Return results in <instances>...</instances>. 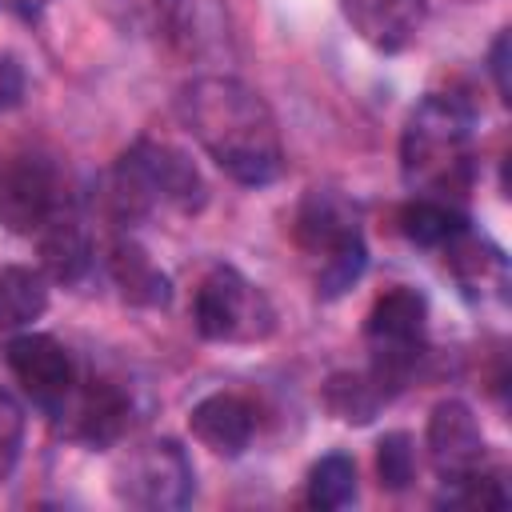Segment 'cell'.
I'll use <instances>...</instances> for the list:
<instances>
[{
    "mask_svg": "<svg viewBox=\"0 0 512 512\" xmlns=\"http://www.w3.org/2000/svg\"><path fill=\"white\" fill-rule=\"evenodd\" d=\"M176 116L208 160L236 184L260 188L280 180L284 144L272 108L236 76H196L176 96Z\"/></svg>",
    "mask_w": 512,
    "mask_h": 512,
    "instance_id": "1",
    "label": "cell"
},
{
    "mask_svg": "<svg viewBox=\"0 0 512 512\" xmlns=\"http://www.w3.org/2000/svg\"><path fill=\"white\" fill-rule=\"evenodd\" d=\"M400 176L412 196H432L460 204L476 176L472 112L456 96L428 92L404 124L400 136Z\"/></svg>",
    "mask_w": 512,
    "mask_h": 512,
    "instance_id": "2",
    "label": "cell"
},
{
    "mask_svg": "<svg viewBox=\"0 0 512 512\" xmlns=\"http://www.w3.org/2000/svg\"><path fill=\"white\" fill-rule=\"evenodd\" d=\"M100 196H104V208L120 224H132V220H144L160 208L180 212V216H196L208 200V184H204V176L188 152H180L168 140L140 136L112 164Z\"/></svg>",
    "mask_w": 512,
    "mask_h": 512,
    "instance_id": "3",
    "label": "cell"
},
{
    "mask_svg": "<svg viewBox=\"0 0 512 512\" xmlns=\"http://www.w3.org/2000/svg\"><path fill=\"white\" fill-rule=\"evenodd\" d=\"M424 332H428V300L416 288H388L376 296L364 320V344H368V372L376 384L396 396L408 376L416 372V360L424 356Z\"/></svg>",
    "mask_w": 512,
    "mask_h": 512,
    "instance_id": "4",
    "label": "cell"
},
{
    "mask_svg": "<svg viewBox=\"0 0 512 512\" xmlns=\"http://www.w3.org/2000/svg\"><path fill=\"white\" fill-rule=\"evenodd\" d=\"M192 324L216 344H256L276 328L268 296L228 264H212L192 300Z\"/></svg>",
    "mask_w": 512,
    "mask_h": 512,
    "instance_id": "5",
    "label": "cell"
},
{
    "mask_svg": "<svg viewBox=\"0 0 512 512\" xmlns=\"http://www.w3.org/2000/svg\"><path fill=\"white\" fill-rule=\"evenodd\" d=\"M112 492L120 504L128 508H144V512H176L192 500L196 492V472L188 452L160 436V440H144L136 448H128L116 468H112Z\"/></svg>",
    "mask_w": 512,
    "mask_h": 512,
    "instance_id": "6",
    "label": "cell"
},
{
    "mask_svg": "<svg viewBox=\"0 0 512 512\" xmlns=\"http://www.w3.org/2000/svg\"><path fill=\"white\" fill-rule=\"evenodd\" d=\"M64 208H72V200L48 156L12 152L0 160V224L12 236H36Z\"/></svg>",
    "mask_w": 512,
    "mask_h": 512,
    "instance_id": "7",
    "label": "cell"
},
{
    "mask_svg": "<svg viewBox=\"0 0 512 512\" xmlns=\"http://www.w3.org/2000/svg\"><path fill=\"white\" fill-rule=\"evenodd\" d=\"M4 360H8V372L16 376V384L24 388V396L56 420L76 392V364H72L68 348L48 332H20L8 340Z\"/></svg>",
    "mask_w": 512,
    "mask_h": 512,
    "instance_id": "8",
    "label": "cell"
},
{
    "mask_svg": "<svg viewBox=\"0 0 512 512\" xmlns=\"http://www.w3.org/2000/svg\"><path fill=\"white\" fill-rule=\"evenodd\" d=\"M424 444H428V460H432V468H436V476L444 484H456L464 476L484 472L488 440L480 432L476 412L464 400H440L428 412Z\"/></svg>",
    "mask_w": 512,
    "mask_h": 512,
    "instance_id": "9",
    "label": "cell"
},
{
    "mask_svg": "<svg viewBox=\"0 0 512 512\" xmlns=\"http://www.w3.org/2000/svg\"><path fill=\"white\" fill-rule=\"evenodd\" d=\"M292 240L316 264L364 244L356 204L348 196H340L336 188H308L304 200L296 204V216H292Z\"/></svg>",
    "mask_w": 512,
    "mask_h": 512,
    "instance_id": "10",
    "label": "cell"
},
{
    "mask_svg": "<svg viewBox=\"0 0 512 512\" xmlns=\"http://www.w3.org/2000/svg\"><path fill=\"white\" fill-rule=\"evenodd\" d=\"M352 32L376 52H404L428 16V0H340Z\"/></svg>",
    "mask_w": 512,
    "mask_h": 512,
    "instance_id": "11",
    "label": "cell"
},
{
    "mask_svg": "<svg viewBox=\"0 0 512 512\" xmlns=\"http://www.w3.org/2000/svg\"><path fill=\"white\" fill-rule=\"evenodd\" d=\"M188 428H192V436L208 452H216V456H240L252 444L256 416H252V408H248L244 396H236V392H212L200 404H192Z\"/></svg>",
    "mask_w": 512,
    "mask_h": 512,
    "instance_id": "12",
    "label": "cell"
},
{
    "mask_svg": "<svg viewBox=\"0 0 512 512\" xmlns=\"http://www.w3.org/2000/svg\"><path fill=\"white\" fill-rule=\"evenodd\" d=\"M36 252H40V272L56 284H80L92 268V240L72 208H64L36 232Z\"/></svg>",
    "mask_w": 512,
    "mask_h": 512,
    "instance_id": "13",
    "label": "cell"
},
{
    "mask_svg": "<svg viewBox=\"0 0 512 512\" xmlns=\"http://www.w3.org/2000/svg\"><path fill=\"white\" fill-rule=\"evenodd\" d=\"M108 276L120 288V296L136 308H168V300H172L168 272L132 236H120L108 248Z\"/></svg>",
    "mask_w": 512,
    "mask_h": 512,
    "instance_id": "14",
    "label": "cell"
},
{
    "mask_svg": "<svg viewBox=\"0 0 512 512\" xmlns=\"http://www.w3.org/2000/svg\"><path fill=\"white\" fill-rule=\"evenodd\" d=\"M72 424L68 432L92 448H104L112 444L120 432H124V416H128V400L116 392V388H88V392H72V400L64 404V412ZM56 416V420H60Z\"/></svg>",
    "mask_w": 512,
    "mask_h": 512,
    "instance_id": "15",
    "label": "cell"
},
{
    "mask_svg": "<svg viewBox=\"0 0 512 512\" xmlns=\"http://www.w3.org/2000/svg\"><path fill=\"white\" fill-rule=\"evenodd\" d=\"M48 312V276L32 264L0 268V332L32 328Z\"/></svg>",
    "mask_w": 512,
    "mask_h": 512,
    "instance_id": "16",
    "label": "cell"
},
{
    "mask_svg": "<svg viewBox=\"0 0 512 512\" xmlns=\"http://www.w3.org/2000/svg\"><path fill=\"white\" fill-rule=\"evenodd\" d=\"M396 220H400V232L416 248H448L468 228V216L456 204L432 200V196H412L408 204H400Z\"/></svg>",
    "mask_w": 512,
    "mask_h": 512,
    "instance_id": "17",
    "label": "cell"
},
{
    "mask_svg": "<svg viewBox=\"0 0 512 512\" xmlns=\"http://www.w3.org/2000/svg\"><path fill=\"white\" fill-rule=\"evenodd\" d=\"M392 396L376 384L372 372H336L324 384V404L344 424H368Z\"/></svg>",
    "mask_w": 512,
    "mask_h": 512,
    "instance_id": "18",
    "label": "cell"
},
{
    "mask_svg": "<svg viewBox=\"0 0 512 512\" xmlns=\"http://www.w3.org/2000/svg\"><path fill=\"white\" fill-rule=\"evenodd\" d=\"M356 500V460L344 452H328L308 468V504L320 512H336Z\"/></svg>",
    "mask_w": 512,
    "mask_h": 512,
    "instance_id": "19",
    "label": "cell"
},
{
    "mask_svg": "<svg viewBox=\"0 0 512 512\" xmlns=\"http://www.w3.org/2000/svg\"><path fill=\"white\" fill-rule=\"evenodd\" d=\"M376 476L384 492H404L416 480V444L408 432H384L376 444Z\"/></svg>",
    "mask_w": 512,
    "mask_h": 512,
    "instance_id": "20",
    "label": "cell"
},
{
    "mask_svg": "<svg viewBox=\"0 0 512 512\" xmlns=\"http://www.w3.org/2000/svg\"><path fill=\"white\" fill-rule=\"evenodd\" d=\"M24 428H28V420H24V404L8 392V388H0V484L12 476V468L20 464V452H24Z\"/></svg>",
    "mask_w": 512,
    "mask_h": 512,
    "instance_id": "21",
    "label": "cell"
},
{
    "mask_svg": "<svg viewBox=\"0 0 512 512\" xmlns=\"http://www.w3.org/2000/svg\"><path fill=\"white\" fill-rule=\"evenodd\" d=\"M24 100V68L12 56H0V112L16 108Z\"/></svg>",
    "mask_w": 512,
    "mask_h": 512,
    "instance_id": "22",
    "label": "cell"
},
{
    "mask_svg": "<svg viewBox=\"0 0 512 512\" xmlns=\"http://www.w3.org/2000/svg\"><path fill=\"white\" fill-rule=\"evenodd\" d=\"M488 72H492V80H496L500 100H512V96H508V32H500V36L492 40V52H488Z\"/></svg>",
    "mask_w": 512,
    "mask_h": 512,
    "instance_id": "23",
    "label": "cell"
}]
</instances>
